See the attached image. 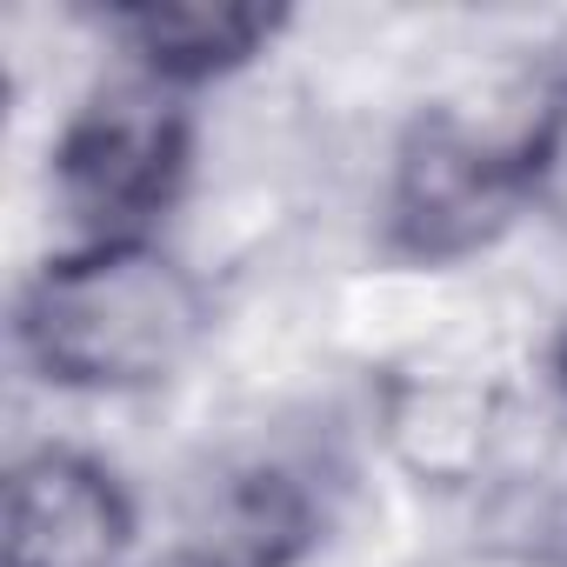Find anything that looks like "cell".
Here are the masks:
<instances>
[{
    "label": "cell",
    "instance_id": "obj_1",
    "mask_svg": "<svg viewBox=\"0 0 567 567\" xmlns=\"http://www.w3.org/2000/svg\"><path fill=\"white\" fill-rule=\"evenodd\" d=\"M207 280L161 240L61 247L14 295V354L61 394H154L207 341Z\"/></svg>",
    "mask_w": 567,
    "mask_h": 567
},
{
    "label": "cell",
    "instance_id": "obj_2",
    "mask_svg": "<svg viewBox=\"0 0 567 567\" xmlns=\"http://www.w3.org/2000/svg\"><path fill=\"white\" fill-rule=\"evenodd\" d=\"M527 214H540L534 87L494 114L434 101L401 121L381 181V260L441 274L494 254Z\"/></svg>",
    "mask_w": 567,
    "mask_h": 567
},
{
    "label": "cell",
    "instance_id": "obj_3",
    "mask_svg": "<svg viewBox=\"0 0 567 567\" xmlns=\"http://www.w3.org/2000/svg\"><path fill=\"white\" fill-rule=\"evenodd\" d=\"M194 181V94L134 68L94 81L48 147V194L68 247L154 240Z\"/></svg>",
    "mask_w": 567,
    "mask_h": 567
},
{
    "label": "cell",
    "instance_id": "obj_4",
    "mask_svg": "<svg viewBox=\"0 0 567 567\" xmlns=\"http://www.w3.org/2000/svg\"><path fill=\"white\" fill-rule=\"evenodd\" d=\"M321 534L328 494L315 467L288 454H240L194 487L181 527L141 567H301Z\"/></svg>",
    "mask_w": 567,
    "mask_h": 567
},
{
    "label": "cell",
    "instance_id": "obj_5",
    "mask_svg": "<svg viewBox=\"0 0 567 567\" xmlns=\"http://www.w3.org/2000/svg\"><path fill=\"white\" fill-rule=\"evenodd\" d=\"M141 507L81 447H34L8 474V567H127Z\"/></svg>",
    "mask_w": 567,
    "mask_h": 567
},
{
    "label": "cell",
    "instance_id": "obj_6",
    "mask_svg": "<svg viewBox=\"0 0 567 567\" xmlns=\"http://www.w3.org/2000/svg\"><path fill=\"white\" fill-rule=\"evenodd\" d=\"M94 34L121 54V68L200 94L280 48L295 28V8H260V0H114V8L87 14Z\"/></svg>",
    "mask_w": 567,
    "mask_h": 567
},
{
    "label": "cell",
    "instance_id": "obj_7",
    "mask_svg": "<svg viewBox=\"0 0 567 567\" xmlns=\"http://www.w3.org/2000/svg\"><path fill=\"white\" fill-rule=\"evenodd\" d=\"M381 434L421 487H467L494 461L501 394L467 374H394L381 394Z\"/></svg>",
    "mask_w": 567,
    "mask_h": 567
},
{
    "label": "cell",
    "instance_id": "obj_8",
    "mask_svg": "<svg viewBox=\"0 0 567 567\" xmlns=\"http://www.w3.org/2000/svg\"><path fill=\"white\" fill-rule=\"evenodd\" d=\"M534 181L540 214L567 220V61L534 74Z\"/></svg>",
    "mask_w": 567,
    "mask_h": 567
},
{
    "label": "cell",
    "instance_id": "obj_9",
    "mask_svg": "<svg viewBox=\"0 0 567 567\" xmlns=\"http://www.w3.org/2000/svg\"><path fill=\"white\" fill-rule=\"evenodd\" d=\"M547 381H554V394L567 401V328L554 334V348H547Z\"/></svg>",
    "mask_w": 567,
    "mask_h": 567
},
{
    "label": "cell",
    "instance_id": "obj_10",
    "mask_svg": "<svg viewBox=\"0 0 567 567\" xmlns=\"http://www.w3.org/2000/svg\"><path fill=\"white\" fill-rule=\"evenodd\" d=\"M554 554H560V560H567V514H560V520H554Z\"/></svg>",
    "mask_w": 567,
    "mask_h": 567
}]
</instances>
